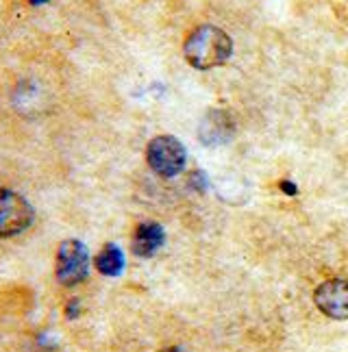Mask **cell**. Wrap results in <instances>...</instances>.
Returning a JSON list of instances; mask_svg holds the SVG:
<instances>
[{
    "label": "cell",
    "mask_w": 348,
    "mask_h": 352,
    "mask_svg": "<svg viewBox=\"0 0 348 352\" xmlns=\"http://www.w3.org/2000/svg\"><path fill=\"white\" fill-rule=\"evenodd\" d=\"M183 52L192 67L211 70V67H218L231 59L233 42L218 26L205 24L190 33V37L185 39Z\"/></svg>",
    "instance_id": "6da1fadb"
},
{
    "label": "cell",
    "mask_w": 348,
    "mask_h": 352,
    "mask_svg": "<svg viewBox=\"0 0 348 352\" xmlns=\"http://www.w3.org/2000/svg\"><path fill=\"white\" fill-rule=\"evenodd\" d=\"M146 161H149V166L155 174L164 176V179H172V176H179L185 170L187 153L185 146L177 138H172V135H159L146 148Z\"/></svg>",
    "instance_id": "7a4b0ae2"
},
{
    "label": "cell",
    "mask_w": 348,
    "mask_h": 352,
    "mask_svg": "<svg viewBox=\"0 0 348 352\" xmlns=\"http://www.w3.org/2000/svg\"><path fill=\"white\" fill-rule=\"evenodd\" d=\"M55 274L57 280L65 287L78 285L89 274V252L83 241L78 239H65L57 248L55 259Z\"/></svg>",
    "instance_id": "3957f363"
},
{
    "label": "cell",
    "mask_w": 348,
    "mask_h": 352,
    "mask_svg": "<svg viewBox=\"0 0 348 352\" xmlns=\"http://www.w3.org/2000/svg\"><path fill=\"white\" fill-rule=\"evenodd\" d=\"M35 209L22 194L0 187V237H16L33 224Z\"/></svg>",
    "instance_id": "277c9868"
},
{
    "label": "cell",
    "mask_w": 348,
    "mask_h": 352,
    "mask_svg": "<svg viewBox=\"0 0 348 352\" xmlns=\"http://www.w3.org/2000/svg\"><path fill=\"white\" fill-rule=\"evenodd\" d=\"M316 307L331 320H348V280L329 278L314 294Z\"/></svg>",
    "instance_id": "5b68a950"
},
{
    "label": "cell",
    "mask_w": 348,
    "mask_h": 352,
    "mask_svg": "<svg viewBox=\"0 0 348 352\" xmlns=\"http://www.w3.org/2000/svg\"><path fill=\"white\" fill-rule=\"evenodd\" d=\"M233 131H235L233 118L222 109H216V111H209L203 118V122H200L198 138L205 146H220L233 138Z\"/></svg>",
    "instance_id": "8992f818"
},
{
    "label": "cell",
    "mask_w": 348,
    "mask_h": 352,
    "mask_svg": "<svg viewBox=\"0 0 348 352\" xmlns=\"http://www.w3.org/2000/svg\"><path fill=\"white\" fill-rule=\"evenodd\" d=\"M164 239H166V233L162 226L155 222H144L135 228V233H133L131 246L138 256H153L164 246Z\"/></svg>",
    "instance_id": "52a82bcc"
},
{
    "label": "cell",
    "mask_w": 348,
    "mask_h": 352,
    "mask_svg": "<svg viewBox=\"0 0 348 352\" xmlns=\"http://www.w3.org/2000/svg\"><path fill=\"white\" fill-rule=\"evenodd\" d=\"M94 263H96V270L100 274L118 276V274H122V270H124V254L116 243H105V248L96 254Z\"/></svg>",
    "instance_id": "ba28073f"
},
{
    "label": "cell",
    "mask_w": 348,
    "mask_h": 352,
    "mask_svg": "<svg viewBox=\"0 0 348 352\" xmlns=\"http://www.w3.org/2000/svg\"><path fill=\"white\" fill-rule=\"evenodd\" d=\"M78 307H81V305H78V300H76V298H72V300L65 305V316H68V318H76L78 316Z\"/></svg>",
    "instance_id": "9c48e42d"
},
{
    "label": "cell",
    "mask_w": 348,
    "mask_h": 352,
    "mask_svg": "<svg viewBox=\"0 0 348 352\" xmlns=\"http://www.w3.org/2000/svg\"><path fill=\"white\" fill-rule=\"evenodd\" d=\"M281 189H283V192H287L290 196H294V194L298 192V189H296V185H294V183H290V181H283V183H281Z\"/></svg>",
    "instance_id": "30bf717a"
},
{
    "label": "cell",
    "mask_w": 348,
    "mask_h": 352,
    "mask_svg": "<svg viewBox=\"0 0 348 352\" xmlns=\"http://www.w3.org/2000/svg\"><path fill=\"white\" fill-rule=\"evenodd\" d=\"M29 3H31L33 7H39V5H46L48 0H29Z\"/></svg>",
    "instance_id": "8fae6325"
},
{
    "label": "cell",
    "mask_w": 348,
    "mask_h": 352,
    "mask_svg": "<svg viewBox=\"0 0 348 352\" xmlns=\"http://www.w3.org/2000/svg\"><path fill=\"white\" fill-rule=\"evenodd\" d=\"M162 352H185V350H181V348H166V350H162Z\"/></svg>",
    "instance_id": "7c38bea8"
}]
</instances>
